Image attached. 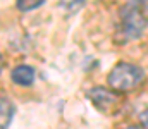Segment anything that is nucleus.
I'll list each match as a JSON object with an SVG mask.
<instances>
[{
  "label": "nucleus",
  "instance_id": "obj_1",
  "mask_svg": "<svg viewBox=\"0 0 148 129\" xmlns=\"http://www.w3.org/2000/svg\"><path fill=\"white\" fill-rule=\"evenodd\" d=\"M145 0L129 2L121 12V35L124 40H136L143 35L148 26V16L145 14Z\"/></svg>",
  "mask_w": 148,
  "mask_h": 129
},
{
  "label": "nucleus",
  "instance_id": "obj_2",
  "mask_svg": "<svg viewBox=\"0 0 148 129\" xmlns=\"http://www.w3.org/2000/svg\"><path fill=\"white\" fill-rule=\"evenodd\" d=\"M145 79V71L134 64L121 62L109 74V85L117 91H131Z\"/></svg>",
  "mask_w": 148,
  "mask_h": 129
},
{
  "label": "nucleus",
  "instance_id": "obj_3",
  "mask_svg": "<svg viewBox=\"0 0 148 129\" xmlns=\"http://www.w3.org/2000/svg\"><path fill=\"white\" fill-rule=\"evenodd\" d=\"M86 96H88L100 110H103V112H109L112 107L119 102V98H117V95H115L114 91L107 89V88H102V86L91 88V89L86 93Z\"/></svg>",
  "mask_w": 148,
  "mask_h": 129
},
{
  "label": "nucleus",
  "instance_id": "obj_4",
  "mask_svg": "<svg viewBox=\"0 0 148 129\" xmlns=\"http://www.w3.org/2000/svg\"><path fill=\"white\" fill-rule=\"evenodd\" d=\"M10 78H12V81L16 85L29 86V85H33V81H35V69L29 67V66H19V67H16L12 71Z\"/></svg>",
  "mask_w": 148,
  "mask_h": 129
},
{
  "label": "nucleus",
  "instance_id": "obj_5",
  "mask_svg": "<svg viewBox=\"0 0 148 129\" xmlns=\"http://www.w3.org/2000/svg\"><path fill=\"white\" fill-rule=\"evenodd\" d=\"M14 103L7 98H0V129H7L14 117Z\"/></svg>",
  "mask_w": 148,
  "mask_h": 129
},
{
  "label": "nucleus",
  "instance_id": "obj_6",
  "mask_svg": "<svg viewBox=\"0 0 148 129\" xmlns=\"http://www.w3.org/2000/svg\"><path fill=\"white\" fill-rule=\"evenodd\" d=\"M45 0H17V9L23 10V12H28V10H33V9H38Z\"/></svg>",
  "mask_w": 148,
  "mask_h": 129
},
{
  "label": "nucleus",
  "instance_id": "obj_7",
  "mask_svg": "<svg viewBox=\"0 0 148 129\" xmlns=\"http://www.w3.org/2000/svg\"><path fill=\"white\" fill-rule=\"evenodd\" d=\"M84 3H86V0H60V5L64 9H67L69 12H77Z\"/></svg>",
  "mask_w": 148,
  "mask_h": 129
},
{
  "label": "nucleus",
  "instance_id": "obj_8",
  "mask_svg": "<svg viewBox=\"0 0 148 129\" xmlns=\"http://www.w3.org/2000/svg\"><path fill=\"white\" fill-rule=\"evenodd\" d=\"M140 121H141L143 128L148 129V109L145 110V112H141V115H140Z\"/></svg>",
  "mask_w": 148,
  "mask_h": 129
},
{
  "label": "nucleus",
  "instance_id": "obj_9",
  "mask_svg": "<svg viewBox=\"0 0 148 129\" xmlns=\"http://www.w3.org/2000/svg\"><path fill=\"white\" fill-rule=\"evenodd\" d=\"M124 129H140V128H136V126H129V128H124Z\"/></svg>",
  "mask_w": 148,
  "mask_h": 129
},
{
  "label": "nucleus",
  "instance_id": "obj_10",
  "mask_svg": "<svg viewBox=\"0 0 148 129\" xmlns=\"http://www.w3.org/2000/svg\"><path fill=\"white\" fill-rule=\"evenodd\" d=\"M0 67H2V57H0Z\"/></svg>",
  "mask_w": 148,
  "mask_h": 129
}]
</instances>
